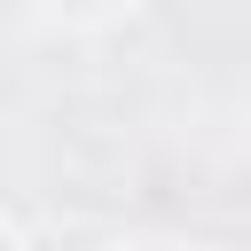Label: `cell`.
Listing matches in <instances>:
<instances>
[{"label":"cell","instance_id":"cell-1","mask_svg":"<svg viewBox=\"0 0 251 251\" xmlns=\"http://www.w3.org/2000/svg\"><path fill=\"white\" fill-rule=\"evenodd\" d=\"M0 251H8V243H0Z\"/></svg>","mask_w":251,"mask_h":251}]
</instances>
